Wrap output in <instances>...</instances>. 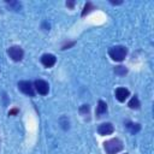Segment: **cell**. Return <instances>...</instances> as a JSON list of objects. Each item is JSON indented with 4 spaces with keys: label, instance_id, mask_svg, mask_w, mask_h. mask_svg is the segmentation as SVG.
<instances>
[{
    "label": "cell",
    "instance_id": "30bf717a",
    "mask_svg": "<svg viewBox=\"0 0 154 154\" xmlns=\"http://www.w3.org/2000/svg\"><path fill=\"white\" fill-rule=\"evenodd\" d=\"M126 128L130 130L131 134H136L141 130V126L140 124H135V123H126Z\"/></svg>",
    "mask_w": 154,
    "mask_h": 154
},
{
    "label": "cell",
    "instance_id": "9a60e30c",
    "mask_svg": "<svg viewBox=\"0 0 154 154\" xmlns=\"http://www.w3.org/2000/svg\"><path fill=\"white\" fill-rule=\"evenodd\" d=\"M10 6L14 7V10H19V8H20V4H19V2H14V1H11V2H10Z\"/></svg>",
    "mask_w": 154,
    "mask_h": 154
},
{
    "label": "cell",
    "instance_id": "52a82bcc",
    "mask_svg": "<svg viewBox=\"0 0 154 154\" xmlns=\"http://www.w3.org/2000/svg\"><path fill=\"white\" fill-rule=\"evenodd\" d=\"M113 131H114V128H113V125H112L111 123H103V124H101V125L97 128V132H99L100 135H102V136H105V135H111Z\"/></svg>",
    "mask_w": 154,
    "mask_h": 154
},
{
    "label": "cell",
    "instance_id": "6da1fadb",
    "mask_svg": "<svg viewBox=\"0 0 154 154\" xmlns=\"http://www.w3.org/2000/svg\"><path fill=\"white\" fill-rule=\"evenodd\" d=\"M103 149L107 154H116L123 149V142L119 138H111L103 143Z\"/></svg>",
    "mask_w": 154,
    "mask_h": 154
},
{
    "label": "cell",
    "instance_id": "7c38bea8",
    "mask_svg": "<svg viewBox=\"0 0 154 154\" xmlns=\"http://www.w3.org/2000/svg\"><path fill=\"white\" fill-rule=\"evenodd\" d=\"M93 10H95L94 5H93L91 2H87V4H85V6H84V8H83V11H82V16L84 17L85 14H88L89 12H91Z\"/></svg>",
    "mask_w": 154,
    "mask_h": 154
},
{
    "label": "cell",
    "instance_id": "7a4b0ae2",
    "mask_svg": "<svg viewBox=\"0 0 154 154\" xmlns=\"http://www.w3.org/2000/svg\"><path fill=\"white\" fill-rule=\"evenodd\" d=\"M108 54L114 61H123L128 54V49L124 46H114L109 48Z\"/></svg>",
    "mask_w": 154,
    "mask_h": 154
},
{
    "label": "cell",
    "instance_id": "ba28073f",
    "mask_svg": "<svg viewBox=\"0 0 154 154\" xmlns=\"http://www.w3.org/2000/svg\"><path fill=\"white\" fill-rule=\"evenodd\" d=\"M129 95H130V91H129L126 88H122V87H120V88H117V89H116V99H117L118 101H120V102L125 101Z\"/></svg>",
    "mask_w": 154,
    "mask_h": 154
},
{
    "label": "cell",
    "instance_id": "8992f818",
    "mask_svg": "<svg viewBox=\"0 0 154 154\" xmlns=\"http://www.w3.org/2000/svg\"><path fill=\"white\" fill-rule=\"evenodd\" d=\"M57 61V58L53 54H43L41 57V63L45 67H52Z\"/></svg>",
    "mask_w": 154,
    "mask_h": 154
},
{
    "label": "cell",
    "instance_id": "5b68a950",
    "mask_svg": "<svg viewBox=\"0 0 154 154\" xmlns=\"http://www.w3.org/2000/svg\"><path fill=\"white\" fill-rule=\"evenodd\" d=\"M34 88H35L36 91H37L38 94H41V95H47L48 91H49V85H48V83H47L46 81H43V79H37V81H35Z\"/></svg>",
    "mask_w": 154,
    "mask_h": 154
},
{
    "label": "cell",
    "instance_id": "277c9868",
    "mask_svg": "<svg viewBox=\"0 0 154 154\" xmlns=\"http://www.w3.org/2000/svg\"><path fill=\"white\" fill-rule=\"evenodd\" d=\"M18 88L22 93H24L28 96H34V94H35L34 87H32L31 82H29V81H20L18 83Z\"/></svg>",
    "mask_w": 154,
    "mask_h": 154
},
{
    "label": "cell",
    "instance_id": "5bb4252c",
    "mask_svg": "<svg viewBox=\"0 0 154 154\" xmlns=\"http://www.w3.org/2000/svg\"><path fill=\"white\" fill-rule=\"evenodd\" d=\"M89 105H82L81 106V108H79V112L82 113V114H88L89 113Z\"/></svg>",
    "mask_w": 154,
    "mask_h": 154
},
{
    "label": "cell",
    "instance_id": "4fadbf2b",
    "mask_svg": "<svg viewBox=\"0 0 154 154\" xmlns=\"http://www.w3.org/2000/svg\"><path fill=\"white\" fill-rule=\"evenodd\" d=\"M114 72L117 73V75H119V76H124L126 72H128V70L125 69V66H116V69H114Z\"/></svg>",
    "mask_w": 154,
    "mask_h": 154
},
{
    "label": "cell",
    "instance_id": "9c48e42d",
    "mask_svg": "<svg viewBox=\"0 0 154 154\" xmlns=\"http://www.w3.org/2000/svg\"><path fill=\"white\" fill-rule=\"evenodd\" d=\"M106 112H107V105H106V102L100 100L97 103V107H96V117H101Z\"/></svg>",
    "mask_w": 154,
    "mask_h": 154
},
{
    "label": "cell",
    "instance_id": "8fae6325",
    "mask_svg": "<svg viewBox=\"0 0 154 154\" xmlns=\"http://www.w3.org/2000/svg\"><path fill=\"white\" fill-rule=\"evenodd\" d=\"M129 107L132 109H138L140 108V101L137 99V96H134L130 101H129Z\"/></svg>",
    "mask_w": 154,
    "mask_h": 154
},
{
    "label": "cell",
    "instance_id": "2e32d148",
    "mask_svg": "<svg viewBox=\"0 0 154 154\" xmlns=\"http://www.w3.org/2000/svg\"><path fill=\"white\" fill-rule=\"evenodd\" d=\"M73 4H75L73 1H67V2H66V6H69V7H73Z\"/></svg>",
    "mask_w": 154,
    "mask_h": 154
},
{
    "label": "cell",
    "instance_id": "3957f363",
    "mask_svg": "<svg viewBox=\"0 0 154 154\" xmlns=\"http://www.w3.org/2000/svg\"><path fill=\"white\" fill-rule=\"evenodd\" d=\"M7 53L10 55V58L14 61H19L23 59V55H24V52L23 49L19 47V46H12L7 49Z\"/></svg>",
    "mask_w": 154,
    "mask_h": 154
}]
</instances>
